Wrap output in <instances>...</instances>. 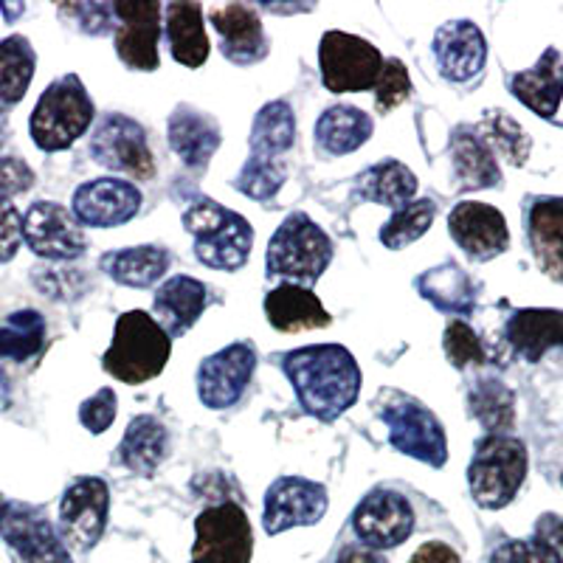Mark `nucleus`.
I'll return each mask as SVG.
<instances>
[{
  "mask_svg": "<svg viewBox=\"0 0 563 563\" xmlns=\"http://www.w3.org/2000/svg\"><path fill=\"white\" fill-rule=\"evenodd\" d=\"M299 406L321 422H333L355 406L361 395V369L341 344H313L285 352L279 358Z\"/></svg>",
  "mask_w": 563,
  "mask_h": 563,
  "instance_id": "f257e3e1",
  "label": "nucleus"
},
{
  "mask_svg": "<svg viewBox=\"0 0 563 563\" xmlns=\"http://www.w3.org/2000/svg\"><path fill=\"white\" fill-rule=\"evenodd\" d=\"M173 352V341L158 321L144 310H130L115 319L113 344L102 355L108 375L128 386H141L158 378Z\"/></svg>",
  "mask_w": 563,
  "mask_h": 563,
  "instance_id": "f03ea898",
  "label": "nucleus"
},
{
  "mask_svg": "<svg viewBox=\"0 0 563 563\" xmlns=\"http://www.w3.org/2000/svg\"><path fill=\"white\" fill-rule=\"evenodd\" d=\"M330 263H333V240L327 238L321 225H316L308 214L294 211L271 238L265 274L268 279H285L288 285L313 288Z\"/></svg>",
  "mask_w": 563,
  "mask_h": 563,
  "instance_id": "7ed1b4c3",
  "label": "nucleus"
},
{
  "mask_svg": "<svg viewBox=\"0 0 563 563\" xmlns=\"http://www.w3.org/2000/svg\"><path fill=\"white\" fill-rule=\"evenodd\" d=\"M184 229L195 240V256L214 271H240L251 256L254 229L238 211L214 200H198L184 211Z\"/></svg>",
  "mask_w": 563,
  "mask_h": 563,
  "instance_id": "20e7f679",
  "label": "nucleus"
},
{
  "mask_svg": "<svg viewBox=\"0 0 563 563\" xmlns=\"http://www.w3.org/2000/svg\"><path fill=\"white\" fill-rule=\"evenodd\" d=\"M525 476V442L507 434H487L476 442L474 460L467 465V485L476 505L485 510H501L516 499Z\"/></svg>",
  "mask_w": 563,
  "mask_h": 563,
  "instance_id": "39448f33",
  "label": "nucleus"
},
{
  "mask_svg": "<svg viewBox=\"0 0 563 563\" xmlns=\"http://www.w3.org/2000/svg\"><path fill=\"white\" fill-rule=\"evenodd\" d=\"M93 122V102L77 74L57 79L43 90L32 110V139L43 153H59L77 144Z\"/></svg>",
  "mask_w": 563,
  "mask_h": 563,
  "instance_id": "423d86ee",
  "label": "nucleus"
},
{
  "mask_svg": "<svg viewBox=\"0 0 563 563\" xmlns=\"http://www.w3.org/2000/svg\"><path fill=\"white\" fill-rule=\"evenodd\" d=\"M378 417L389 429L391 449L431 467L449 462V440L434 411L406 391L386 389L378 400Z\"/></svg>",
  "mask_w": 563,
  "mask_h": 563,
  "instance_id": "0eeeda50",
  "label": "nucleus"
},
{
  "mask_svg": "<svg viewBox=\"0 0 563 563\" xmlns=\"http://www.w3.org/2000/svg\"><path fill=\"white\" fill-rule=\"evenodd\" d=\"M321 82L330 93H364L375 88L384 57L364 37L346 32H327L319 45Z\"/></svg>",
  "mask_w": 563,
  "mask_h": 563,
  "instance_id": "6e6552de",
  "label": "nucleus"
},
{
  "mask_svg": "<svg viewBox=\"0 0 563 563\" xmlns=\"http://www.w3.org/2000/svg\"><path fill=\"white\" fill-rule=\"evenodd\" d=\"M251 550L249 516L234 501L206 507L195 519L192 563H251Z\"/></svg>",
  "mask_w": 563,
  "mask_h": 563,
  "instance_id": "1a4fd4ad",
  "label": "nucleus"
},
{
  "mask_svg": "<svg viewBox=\"0 0 563 563\" xmlns=\"http://www.w3.org/2000/svg\"><path fill=\"white\" fill-rule=\"evenodd\" d=\"M0 536L7 541L14 563H74L68 547L40 507L3 501Z\"/></svg>",
  "mask_w": 563,
  "mask_h": 563,
  "instance_id": "9d476101",
  "label": "nucleus"
},
{
  "mask_svg": "<svg viewBox=\"0 0 563 563\" xmlns=\"http://www.w3.org/2000/svg\"><path fill=\"white\" fill-rule=\"evenodd\" d=\"M352 532L358 538V544L369 547V550H395V547L406 544L415 532V507L397 490L375 487L352 512Z\"/></svg>",
  "mask_w": 563,
  "mask_h": 563,
  "instance_id": "9b49d317",
  "label": "nucleus"
},
{
  "mask_svg": "<svg viewBox=\"0 0 563 563\" xmlns=\"http://www.w3.org/2000/svg\"><path fill=\"white\" fill-rule=\"evenodd\" d=\"M110 512V490L104 479L82 476L70 482L59 501V538L77 552H90L102 541Z\"/></svg>",
  "mask_w": 563,
  "mask_h": 563,
  "instance_id": "f8f14e48",
  "label": "nucleus"
},
{
  "mask_svg": "<svg viewBox=\"0 0 563 563\" xmlns=\"http://www.w3.org/2000/svg\"><path fill=\"white\" fill-rule=\"evenodd\" d=\"M90 153L102 167L124 173L135 180H147L155 175L153 150L147 144V130L135 119L122 113L104 115L93 130Z\"/></svg>",
  "mask_w": 563,
  "mask_h": 563,
  "instance_id": "ddd939ff",
  "label": "nucleus"
},
{
  "mask_svg": "<svg viewBox=\"0 0 563 563\" xmlns=\"http://www.w3.org/2000/svg\"><path fill=\"white\" fill-rule=\"evenodd\" d=\"M256 369V350L251 341H238L214 352L198 369V395L206 409L223 411L238 406Z\"/></svg>",
  "mask_w": 563,
  "mask_h": 563,
  "instance_id": "4468645a",
  "label": "nucleus"
},
{
  "mask_svg": "<svg viewBox=\"0 0 563 563\" xmlns=\"http://www.w3.org/2000/svg\"><path fill=\"white\" fill-rule=\"evenodd\" d=\"M23 243L43 260L70 263L88 251V238L82 225L68 209L52 200H40L23 218Z\"/></svg>",
  "mask_w": 563,
  "mask_h": 563,
  "instance_id": "2eb2a0df",
  "label": "nucleus"
},
{
  "mask_svg": "<svg viewBox=\"0 0 563 563\" xmlns=\"http://www.w3.org/2000/svg\"><path fill=\"white\" fill-rule=\"evenodd\" d=\"M327 487L301 476H282L265 493L263 527L268 536H279L294 527H313L327 512Z\"/></svg>",
  "mask_w": 563,
  "mask_h": 563,
  "instance_id": "dca6fc26",
  "label": "nucleus"
},
{
  "mask_svg": "<svg viewBox=\"0 0 563 563\" xmlns=\"http://www.w3.org/2000/svg\"><path fill=\"white\" fill-rule=\"evenodd\" d=\"M115 14V54L130 70L158 68L161 3L155 0H119Z\"/></svg>",
  "mask_w": 563,
  "mask_h": 563,
  "instance_id": "f3484780",
  "label": "nucleus"
},
{
  "mask_svg": "<svg viewBox=\"0 0 563 563\" xmlns=\"http://www.w3.org/2000/svg\"><path fill=\"white\" fill-rule=\"evenodd\" d=\"M141 209V192L122 178H97L82 184L70 200V214L79 225L115 229L133 220Z\"/></svg>",
  "mask_w": 563,
  "mask_h": 563,
  "instance_id": "a211bd4d",
  "label": "nucleus"
},
{
  "mask_svg": "<svg viewBox=\"0 0 563 563\" xmlns=\"http://www.w3.org/2000/svg\"><path fill=\"white\" fill-rule=\"evenodd\" d=\"M449 231L454 243L474 263L496 260L510 245L505 214L487 203H476V200H465V203L454 206V211L449 214Z\"/></svg>",
  "mask_w": 563,
  "mask_h": 563,
  "instance_id": "6ab92c4d",
  "label": "nucleus"
},
{
  "mask_svg": "<svg viewBox=\"0 0 563 563\" xmlns=\"http://www.w3.org/2000/svg\"><path fill=\"white\" fill-rule=\"evenodd\" d=\"M209 18L220 37V52L229 63L245 68V65H256L268 57V37H265L256 7H251V3L214 7Z\"/></svg>",
  "mask_w": 563,
  "mask_h": 563,
  "instance_id": "aec40b11",
  "label": "nucleus"
},
{
  "mask_svg": "<svg viewBox=\"0 0 563 563\" xmlns=\"http://www.w3.org/2000/svg\"><path fill=\"white\" fill-rule=\"evenodd\" d=\"M434 59L449 82H471L487 63L485 34L471 20H451L437 29Z\"/></svg>",
  "mask_w": 563,
  "mask_h": 563,
  "instance_id": "412c9836",
  "label": "nucleus"
},
{
  "mask_svg": "<svg viewBox=\"0 0 563 563\" xmlns=\"http://www.w3.org/2000/svg\"><path fill=\"white\" fill-rule=\"evenodd\" d=\"M206 305H209V290L203 282L192 279V276H173L155 290L153 319L169 335V341H175L186 330H192L195 321L203 316Z\"/></svg>",
  "mask_w": 563,
  "mask_h": 563,
  "instance_id": "4be33fe9",
  "label": "nucleus"
},
{
  "mask_svg": "<svg viewBox=\"0 0 563 563\" xmlns=\"http://www.w3.org/2000/svg\"><path fill=\"white\" fill-rule=\"evenodd\" d=\"M169 147L178 153L186 167L206 169L211 155L220 147L218 119L192 104H178L169 115Z\"/></svg>",
  "mask_w": 563,
  "mask_h": 563,
  "instance_id": "5701e85b",
  "label": "nucleus"
},
{
  "mask_svg": "<svg viewBox=\"0 0 563 563\" xmlns=\"http://www.w3.org/2000/svg\"><path fill=\"white\" fill-rule=\"evenodd\" d=\"M527 240L538 268L563 285V198H536L527 214Z\"/></svg>",
  "mask_w": 563,
  "mask_h": 563,
  "instance_id": "b1692460",
  "label": "nucleus"
},
{
  "mask_svg": "<svg viewBox=\"0 0 563 563\" xmlns=\"http://www.w3.org/2000/svg\"><path fill=\"white\" fill-rule=\"evenodd\" d=\"M512 97L532 110V113L552 119L563 99V57L558 48H547L530 70L510 77Z\"/></svg>",
  "mask_w": 563,
  "mask_h": 563,
  "instance_id": "393cba45",
  "label": "nucleus"
},
{
  "mask_svg": "<svg viewBox=\"0 0 563 563\" xmlns=\"http://www.w3.org/2000/svg\"><path fill=\"white\" fill-rule=\"evenodd\" d=\"M265 313H268L271 327L279 333H308V330L330 327L333 321L313 290L288 285V282L265 296Z\"/></svg>",
  "mask_w": 563,
  "mask_h": 563,
  "instance_id": "a878e982",
  "label": "nucleus"
},
{
  "mask_svg": "<svg viewBox=\"0 0 563 563\" xmlns=\"http://www.w3.org/2000/svg\"><path fill=\"white\" fill-rule=\"evenodd\" d=\"M505 339L516 355L536 364L563 346V310H516L505 324Z\"/></svg>",
  "mask_w": 563,
  "mask_h": 563,
  "instance_id": "bb28decb",
  "label": "nucleus"
},
{
  "mask_svg": "<svg viewBox=\"0 0 563 563\" xmlns=\"http://www.w3.org/2000/svg\"><path fill=\"white\" fill-rule=\"evenodd\" d=\"M372 124L369 113L352 104H335L327 108L316 122V147L327 158H339V155H350L361 150L369 141Z\"/></svg>",
  "mask_w": 563,
  "mask_h": 563,
  "instance_id": "cd10ccee",
  "label": "nucleus"
},
{
  "mask_svg": "<svg viewBox=\"0 0 563 563\" xmlns=\"http://www.w3.org/2000/svg\"><path fill=\"white\" fill-rule=\"evenodd\" d=\"M167 12V43L173 59H178L186 68H200L209 59V37L203 26V7L200 3H186L173 0L164 7Z\"/></svg>",
  "mask_w": 563,
  "mask_h": 563,
  "instance_id": "c85d7f7f",
  "label": "nucleus"
},
{
  "mask_svg": "<svg viewBox=\"0 0 563 563\" xmlns=\"http://www.w3.org/2000/svg\"><path fill=\"white\" fill-rule=\"evenodd\" d=\"M169 434L167 426L150 415H141L130 420L122 442H119V454L115 460L130 467L133 474L150 476L158 471V465L167 460Z\"/></svg>",
  "mask_w": 563,
  "mask_h": 563,
  "instance_id": "c756f323",
  "label": "nucleus"
},
{
  "mask_svg": "<svg viewBox=\"0 0 563 563\" xmlns=\"http://www.w3.org/2000/svg\"><path fill=\"white\" fill-rule=\"evenodd\" d=\"M451 161L454 175L462 189H487L499 186V161L487 147V141L476 133V128H456L451 135Z\"/></svg>",
  "mask_w": 563,
  "mask_h": 563,
  "instance_id": "7c9ffc66",
  "label": "nucleus"
},
{
  "mask_svg": "<svg viewBox=\"0 0 563 563\" xmlns=\"http://www.w3.org/2000/svg\"><path fill=\"white\" fill-rule=\"evenodd\" d=\"M169 256L167 249L161 245H135V249H119L102 254L99 260V268L115 282V285H124V288H150L161 276L169 271Z\"/></svg>",
  "mask_w": 563,
  "mask_h": 563,
  "instance_id": "2f4dec72",
  "label": "nucleus"
},
{
  "mask_svg": "<svg viewBox=\"0 0 563 563\" xmlns=\"http://www.w3.org/2000/svg\"><path fill=\"white\" fill-rule=\"evenodd\" d=\"M415 285L422 299H429L437 310L449 316H467L476 305V285L456 263L426 271L417 276Z\"/></svg>",
  "mask_w": 563,
  "mask_h": 563,
  "instance_id": "473e14b6",
  "label": "nucleus"
},
{
  "mask_svg": "<svg viewBox=\"0 0 563 563\" xmlns=\"http://www.w3.org/2000/svg\"><path fill=\"white\" fill-rule=\"evenodd\" d=\"M355 192L372 203L400 209L417 195V178L400 161H380L355 178Z\"/></svg>",
  "mask_w": 563,
  "mask_h": 563,
  "instance_id": "72a5a7b5",
  "label": "nucleus"
},
{
  "mask_svg": "<svg viewBox=\"0 0 563 563\" xmlns=\"http://www.w3.org/2000/svg\"><path fill=\"white\" fill-rule=\"evenodd\" d=\"M296 141V119L288 102H268L251 128V158L279 161Z\"/></svg>",
  "mask_w": 563,
  "mask_h": 563,
  "instance_id": "f704fd0d",
  "label": "nucleus"
},
{
  "mask_svg": "<svg viewBox=\"0 0 563 563\" xmlns=\"http://www.w3.org/2000/svg\"><path fill=\"white\" fill-rule=\"evenodd\" d=\"M37 68V54L26 37L0 40V104H18L26 97Z\"/></svg>",
  "mask_w": 563,
  "mask_h": 563,
  "instance_id": "c9c22d12",
  "label": "nucleus"
},
{
  "mask_svg": "<svg viewBox=\"0 0 563 563\" xmlns=\"http://www.w3.org/2000/svg\"><path fill=\"white\" fill-rule=\"evenodd\" d=\"M467 411L485 426L487 434H505L516 420V397L501 380H474L467 389Z\"/></svg>",
  "mask_w": 563,
  "mask_h": 563,
  "instance_id": "e433bc0d",
  "label": "nucleus"
},
{
  "mask_svg": "<svg viewBox=\"0 0 563 563\" xmlns=\"http://www.w3.org/2000/svg\"><path fill=\"white\" fill-rule=\"evenodd\" d=\"M45 344V319L37 310H18L0 324V361L26 364Z\"/></svg>",
  "mask_w": 563,
  "mask_h": 563,
  "instance_id": "4c0bfd02",
  "label": "nucleus"
},
{
  "mask_svg": "<svg viewBox=\"0 0 563 563\" xmlns=\"http://www.w3.org/2000/svg\"><path fill=\"white\" fill-rule=\"evenodd\" d=\"M476 133L487 141L493 155H501L505 161H510L512 167H525L527 158H530V135L505 110H487L485 119L476 124Z\"/></svg>",
  "mask_w": 563,
  "mask_h": 563,
  "instance_id": "58836bf2",
  "label": "nucleus"
},
{
  "mask_svg": "<svg viewBox=\"0 0 563 563\" xmlns=\"http://www.w3.org/2000/svg\"><path fill=\"white\" fill-rule=\"evenodd\" d=\"M434 218H437V206L431 203L429 198L411 200V203L395 209V214L386 220L384 229H380V243L391 251L406 249V245L417 243V240L431 229Z\"/></svg>",
  "mask_w": 563,
  "mask_h": 563,
  "instance_id": "ea45409f",
  "label": "nucleus"
},
{
  "mask_svg": "<svg viewBox=\"0 0 563 563\" xmlns=\"http://www.w3.org/2000/svg\"><path fill=\"white\" fill-rule=\"evenodd\" d=\"M285 178H288V169H285L282 161L249 158L245 161L243 173L234 180V186L254 200H271L282 189Z\"/></svg>",
  "mask_w": 563,
  "mask_h": 563,
  "instance_id": "a19ab883",
  "label": "nucleus"
},
{
  "mask_svg": "<svg viewBox=\"0 0 563 563\" xmlns=\"http://www.w3.org/2000/svg\"><path fill=\"white\" fill-rule=\"evenodd\" d=\"M442 350H445V355H449V361L456 369L487 364L485 344H482L479 335L474 333V327L465 324L462 319L449 321L445 335H442Z\"/></svg>",
  "mask_w": 563,
  "mask_h": 563,
  "instance_id": "79ce46f5",
  "label": "nucleus"
},
{
  "mask_svg": "<svg viewBox=\"0 0 563 563\" xmlns=\"http://www.w3.org/2000/svg\"><path fill=\"white\" fill-rule=\"evenodd\" d=\"M411 93V79L406 65L397 57L384 59V68H380V77L375 82V108L380 115H386L389 110L400 108V104L409 99Z\"/></svg>",
  "mask_w": 563,
  "mask_h": 563,
  "instance_id": "37998d69",
  "label": "nucleus"
},
{
  "mask_svg": "<svg viewBox=\"0 0 563 563\" xmlns=\"http://www.w3.org/2000/svg\"><path fill=\"white\" fill-rule=\"evenodd\" d=\"M490 563H563V558L544 541L525 538V541H507V544L496 547Z\"/></svg>",
  "mask_w": 563,
  "mask_h": 563,
  "instance_id": "c03bdc74",
  "label": "nucleus"
},
{
  "mask_svg": "<svg viewBox=\"0 0 563 563\" xmlns=\"http://www.w3.org/2000/svg\"><path fill=\"white\" fill-rule=\"evenodd\" d=\"M115 406H119V400H115V391L99 389L97 395L88 397V400L79 406V422H82L90 434H102V431H108L110 426H113Z\"/></svg>",
  "mask_w": 563,
  "mask_h": 563,
  "instance_id": "a18cd8bd",
  "label": "nucleus"
},
{
  "mask_svg": "<svg viewBox=\"0 0 563 563\" xmlns=\"http://www.w3.org/2000/svg\"><path fill=\"white\" fill-rule=\"evenodd\" d=\"M20 243H23V218H20L18 206L0 195V265L14 260Z\"/></svg>",
  "mask_w": 563,
  "mask_h": 563,
  "instance_id": "49530a36",
  "label": "nucleus"
},
{
  "mask_svg": "<svg viewBox=\"0 0 563 563\" xmlns=\"http://www.w3.org/2000/svg\"><path fill=\"white\" fill-rule=\"evenodd\" d=\"M79 271L77 268H37L34 282H37L48 299H74L82 294L79 288Z\"/></svg>",
  "mask_w": 563,
  "mask_h": 563,
  "instance_id": "de8ad7c7",
  "label": "nucleus"
},
{
  "mask_svg": "<svg viewBox=\"0 0 563 563\" xmlns=\"http://www.w3.org/2000/svg\"><path fill=\"white\" fill-rule=\"evenodd\" d=\"M59 12L77 14L79 29L85 34H104L115 29L113 3H74V7H63Z\"/></svg>",
  "mask_w": 563,
  "mask_h": 563,
  "instance_id": "09e8293b",
  "label": "nucleus"
},
{
  "mask_svg": "<svg viewBox=\"0 0 563 563\" xmlns=\"http://www.w3.org/2000/svg\"><path fill=\"white\" fill-rule=\"evenodd\" d=\"M34 169L23 158H0V195H20L32 189Z\"/></svg>",
  "mask_w": 563,
  "mask_h": 563,
  "instance_id": "8fccbe9b",
  "label": "nucleus"
},
{
  "mask_svg": "<svg viewBox=\"0 0 563 563\" xmlns=\"http://www.w3.org/2000/svg\"><path fill=\"white\" fill-rule=\"evenodd\" d=\"M409 563H462V558L454 547L442 544V541H429L409 558Z\"/></svg>",
  "mask_w": 563,
  "mask_h": 563,
  "instance_id": "3c124183",
  "label": "nucleus"
},
{
  "mask_svg": "<svg viewBox=\"0 0 563 563\" xmlns=\"http://www.w3.org/2000/svg\"><path fill=\"white\" fill-rule=\"evenodd\" d=\"M536 538L538 541H544L547 547H552V550L563 558V519H558V516H544V519L538 521Z\"/></svg>",
  "mask_w": 563,
  "mask_h": 563,
  "instance_id": "603ef678",
  "label": "nucleus"
},
{
  "mask_svg": "<svg viewBox=\"0 0 563 563\" xmlns=\"http://www.w3.org/2000/svg\"><path fill=\"white\" fill-rule=\"evenodd\" d=\"M333 563H389L384 552H375L364 544H346L335 552Z\"/></svg>",
  "mask_w": 563,
  "mask_h": 563,
  "instance_id": "864d4df0",
  "label": "nucleus"
},
{
  "mask_svg": "<svg viewBox=\"0 0 563 563\" xmlns=\"http://www.w3.org/2000/svg\"><path fill=\"white\" fill-rule=\"evenodd\" d=\"M7 130H9V115H7V108L0 104V144L7 141Z\"/></svg>",
  "mask_w": 563,
  "mask_h": 563,
  "instance_id": "5fc2aeb1",
  "label": "nucleus"
},
{
  "mask_svg": "<svg viewBox=\"0 0 563 563\" xmlns=\"http://www.w3.org/2000/svg\"><path fill=\"white\" fill-rule=\"evenodd\" d=\"M0 507H3V499H0Z\"/></svg>",
  "mask_w": 563,
  "mask_h": 563,
  "instance_id": "6e6d98bb",
  "label": "nucleus"
},
{
  "mask_svg": "<svg viewBox=\"0 0 563 563\" xmlns=\"http://www.w3.org/2000/svg\"><path fill=\"white\" fill-rule=\"evenodd\" d=\"M561 482H563V476H561Z\"/></svg>",
  "mask_w": 563,
  "mask_h": 563,
  "instance_id": "4d7b16f0",
  "label": "nucleus"
}]
</instances>
